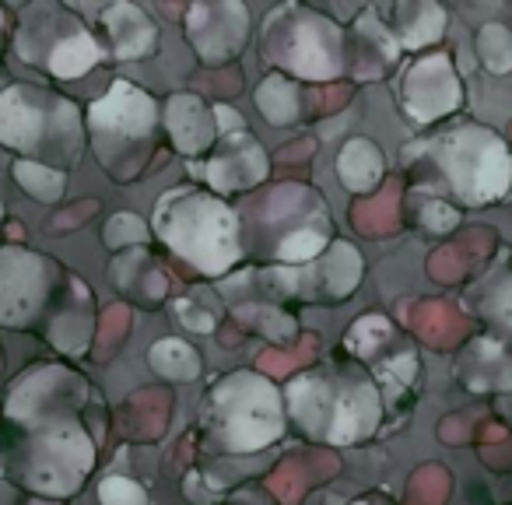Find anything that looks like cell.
Listing matches in <instances>:
<instances>
[{"instance_id": "6da1fadb", "label": "cell", "mask_w": 512, "mask_h": 505, "mask_svg": "<svg viewBox=\"0 0 512 505\" xmlns=\"http://www.w3.org/2000/svg\"><path fill=\"white\" fill-rule=\"evenodd\" d=\"M92 386L67 365L39 362L11 383L0 425V470L11 484L46 498H67L95 467L85 428Z\"/></svg>"}, {"instance_id": "7a4b0ae2", "label": "cell", "mask_w": 512, "mask_h": 505, "mask_svg": "<svg viewBox=\"0 0 512 505\" xmlns=\"http://www.w3.org/2000/svg\"><path fill=\"white\" fill-rule=\"evenodd\" d=\"M95 295L85 278L36 249H0V327L29 330L64 355L92 348Z\"/></svg>"}, {"instance_id": "3957f363", "label": "cell", "mask_w": 512, "mask_h": 505, "mask_svg": "<svg viewBox=\"0 0 512 505\" xmlns=\"http://www.w3.org/2000/svg\"><path fill=\"white\" fill-rule=\"evenodd\" d=\"M288 425L327 446L369 439L383 418V390L358 358H330L285 386Z\"/></svg>"}, {"instance_id": "277c9868", "label": "cell", "mask_w": 512, "mask_h": 505, "mask_svg": "<svg viewBox=\"0 0 512 505\" xmlns=\"http://www.w3.org/2000/svg\"><path fill=\"white\" fill-rule=\"evenodd\" d=\"M246 257L264 267H306L334 246V214L316 186L278 183L235 207Z\"/></svg>"}, {"instance_id": "5b68a950", "label": "cell", "mask_w": 512, "mask_h": 505, "mask_svg": "<svg viewBox=\"0 0 512 505\" xmlns=\"http://www.w3.org/2000/svg\"><path fill=\"white\" fill-rule=\"evenodd\" d=\"M151 228L172 257L193 267L200 278L225 281L246 260L235 207L200 183L165 190L155 204Z\"/></svg>"}, {"instance_id": "8992f818", "label": "cell", "mask_w": 512, "mask_h": 505, "mask_svg": "<svg viewBox=\"0 0 512 505\" xmlns=\"http://www.w3.org/2000/svg\"><path fill=\"white\" fill-rule=\"evenodd\" d=\"M88 151L113 183H137L151 176L162 158L165 127L162 102L134 81H113L106 95L88 102L85 109Z\"/></svg>"}, {"instance_id": "52a82bcc", "label": "cell", "mask_w": 512, "mask_h": 505, "mask_svg": "<svg viewBox=\"0 0 512 505\" xmlns=\"http://www.w3.org/2000/svg\"><path fill=\"white\" fill-rule=\"evenodd\" d=\"M285 393L271 376L235 369L218 376L200 404V439L221 456L264 453L285 435Z\"/></svg>"}, {"instance_id": "ba28073f", "label": "cell", "mask_w": 512, "mask_h": 505, "mask_svg": "<svg viewBox=\"0 0 512 505\" xmlns=\"http://www.w3.org/2000/svg\"><path fill=\"white\" fill-rule=\"evenodd\" d=\"M0 148L67 172L88 148L85 113L64 92L15 81L0 92Z\"/></svg>"}, {"instance_id": "9c48e42d", "label": "cell", "mask_w": 512, "mask_h": 505, "mask_svg": "<svg viewBox=\"0 0 512 505\" xmlns=\"http://www.w3.org/2000/svg\"><path fill=\"white\" fill-rule=\"evenodd\" d=\"M260 53L278 74L320 85L344 74V29L306 4H281L267 11Z\"/></svg>"}, {"instance_id": "30bf717a", "label": "cell", "mask_w": 512, "mask_h": 505, "mask_svg": "<svg viewBox=\"0 0 512 505\" xmlns=\"http://www.w3.org/2000/svg\"><path fill=\"white\" fill-rule=\"evenodd\" d=\"M11 39L22 64L57 81H78L106 60L99 36L71 4H25Z\"/></svg>"}, {"instance_id": "8fae6325", "label": "cell", "mask_w": 512, "mask_h": 505, "mask_svg": "<svg viewBox=\"0 0 512 505\" xmlns=\"http://www.w3.org/2000/svg\"><path fill=\"white\" fill-rule=\"evenodd\" d=\"M365 274V260L358 257V249L344 239H334V246L323 253L320 260L306 267H260L256 281L260 292L274 302H306V306H320V302H344L355 295L358 281Z\"/></svg>"}, {"instance_id": "7c38bea8", "label": "cell", "mask_w": 512, "mask_h": 505, "mask_svg": "<svg viewBox=\"0 0 512 505\" xmlns=\"http://www.w3.org/2000/svg\"><path fill=\"white\" fill-rule=\"evenodd\" d=\"M463 204H488L509 190V158L495 134L463 127L425 148Z\"/></svg>"}, {"instance_id": "4fadbf2b", "label": "cell", "mask_w": 512, "mask_h": 505, "mask_svg": "<svg viewBox=\"0 0 512 505\" xmlns=\"http://www.w3.org/2000/svg\"><path fill=\"white\" fill-rule=\"evenodd\" d=\"M186 169H190V176L200 179V186H207L218 197H249L271 176V155L260 144V137L246 127L221 134L211 155L200 158V162H190Z\"/></svg>"}, {"instance_id": "5bb4252c", "label": "cell", "mask_w": 512, "mask_h": 505, "mask_svg": "<svg viewBox=\"0 0 512 505\" xmlns=\"http://www.w3.org/2000/svg\"><path fill=\"white\" fill-rule=\"evenodd\" d=\"M186 43L204 67H228L249 46V8L228 4H193L183 18Z\"/></svg>"}, {"instance_id": "9a60e30c", "label": "cell", "mask_w": 512, "mask_h": 505, "mask_svg": "<svg viewBox=\"0 0 512 505\" xmlns=\"http://www.w3.org/2000/svg\"><path fill=\"white\" fill-rule=\"evenodd\" d=\"M162 127L169 148L179 151L186 162H200L218 144L214 106L207 99H200L197 92H172L162 102Z\"/></svg>"}, {"instance_id": "2e32d148", "label": "cell", "mask_w": 512, "mask_h": 505, "mask_svg": "<svg viewBox=\"0 0 512 505\" xmlns=\"http://www.w3.org/2000/svg\"><path fill=\"white\" fill-rule=\"evenodd\" d=\"M400 43L386 25L383 11L365 8L362 15L351 22V29L344 32V71L351 78L376 81L397 64Z\"/></svg>"}, {"instance_id": "e0dca14e", "label": "cell", "mask_w": 512, "mask_h": 505, "mask_svg": "<svg viewBox=\"0 0 512 505\" xmlns=\"http://www.w3.org/2000/svg\"><path fill=\"white\" fill-rule=\"evenodd\" d=\"M99 25L102 53L113 64H137V60H151L162 50V32H158L155 18L137 4H109Z\"/></svg>"}, {"instance_id": "ac0fdd59", "label": "cell", "mask_w": 512, "mask_h": 505, "mask_svg": "<svg viewBox=\"0 0 512 505\" xmlns=\"http://www.w3.org/2000/svg\"><path fill=\"white\" fill-rule=\"evenodd\" d=\"M106 274H109V285H113L123 299L134 302V306H141V309H158L165 299H169L172 281L148 246H134V249L116 253Z\"/></svg>"}, {"instance_id": "d6986e66", "label": "cell", "mask_w": 512, "mask_h": 505, "mask_svg": "<svg viewBox=\"0 0 512 505\" xmlns=\"http://www.w3.org/2000/svg\"><path fill=\"white\" fill-rule=\"evenodd\" d=\"M435 88H456V78L449 71L446 57H425L407 71L404 78V109L411 113V120L432 123L439 116H446L449 109L460 106V95H442Z\"/></svg>"}, {"instance_id": "ffe728a7", "label": "cell", "mask_w": 512, "mask_h": 505, "mask_svg": "<svg viewBox=\"0 0 512 505\" xmlns=\"http://www.w3.org/2000/svg\"><path fill=\"white\" fill-rule=\"evenodd\" d=\"M253 102L271 127H295L309 109L306 85L288 78V74H278V71H271L260 85H256Z\"/></svg>"}, {"instance_id": "44dd1931", "label": "cell", "mask_w": 512, "mask_h": 505, "mask_svg": "<svg viewBox=\"0 0 512 505\" xmlns=\"http://www.w3.org/2000/svg\"><path fill=\"white\" fill-rule=\"evenodd\" d=\"M386 158L369 137H351L341 151H337V179L348 193H372L383 183Z\"/></svg>"}, {"instance_id": "7402d4cb", "label": "cell", "mask_w": 512, "mask_h": 505, "mask_svg": "<svg viewBox=\"0 0 512 505\" xmlns=\"http://www.w3.org/2000/svg\"><path fill=\"white\" fill-rule=\"evenodd\" d=\"M386 25L397 36L404 50H421V46L435 43L446 29V11L435 4H400L386 15Z\"/></svg>"}, {"instance_id": "603a6c76", "label": "cell", "mask_w": 512, "mask_h": 505, "mask_svg": "<svg viewBox=\"0 0 512 505\" xmlns=\"http://www.w3.org/2000/svg\"><path fill=\"white\" fill-rule=\"evenodd\" d=\"M235 323L249 334H260L271 344H292V337H299V316L288 313L281 306H271V302H242L235 309Z\"/></svg>"}, {"instance_id": "cb8c5ba5", "label": "cell", "mask_w": 512, "mask_h": 505, "mask_svg": "<svg viewBox=\"0 0 512 505\" xmlns=\"http://www.w3.org/2000/svg\"><path fill=\"white\" fill-rule=\"evenodd\" d=\"M148 365L155 369V376L169 379V383H193L204 369V358L190 341L162 337L148 348Z\"/></svg>"}, {"instance_id": "d4e9b609", "label": "cell", "mask_w": 512, "mask_h": 505, "mask_svg": "<svg viewBox=\"0 0 512 505\" xmlns=\"http://www.w3.org/2000/svg\"><path fill=\"white\" fill-rule=\"evenodd\" d=\"M11 179H15L36 204H60L67 193L64 169H53V165H43V162H29V158H15V162H11Z\"/></svg>"}, {"instance_id": "484cf974", "label": "cell", "mask_w": 512, "mask_h": 505, "mask_svg": "<svg viewBox=\"0 0 512 505\" xmlns=\"http://www.w3.org/2000/svg\"><path fill=\"white\" fill-rule=\"evenodd\" d=\"M477 57L491 74H509L512 71V32L498 22H488L477 32Z\"/></svg>"}, {"instance_id": "4316f807", "label": "cell", "mask_w": 512, "mask_h": 505, "mask_svg": "<svg viewBox=\"0 0 512 505\" xmlns=\"http://www.w3.org/2000/svg\"><path fill=\"white\" fill-rule=\"evenodd\" d=\"M148 239H151V228L130 211L113 214V218L106 221V232H102V242H106L109 249H120V253L134 246H148Z\"/></svg>"}, {"instance_id": "83f0119b", "label": "cell", "mask_w": 512, "mask_h": 505, "mask_svg": "<svg viewBox=\"0 0 512 505\" xmlns=\"http://www.w3.org/2000/svg\"><path fill=\"white\" fill-rule=\"evenodd\" d=\"M99 502L102 505H148V491L134 477L106 474L99 481Z\"/></svg>"}, {"instance_id": "f1b7e54d", "label": "cell", "mask_w": 512, "mask_h": 505, "mask_svg": "<svg viewBox=\"0 0 512 505\" xmlns=\"http://www.w3.org/2000/svg\"><path fill=\"white\" fill-rule=\"evenodd\" d=\"M418 225L425 228V232L446 235L460 225V211L439 197H421L418 200Z\"/></svg>"}, {"instance_id": "f546056e", "label": "cell", "mask_w": 512, "mask_h": 505, "mask_svg": "<svg viewBox=\"0 0 512 505\" xmlns=\"http://www.w3.org/2000/svg\"><path fill=\"white\" fill-rule=\"evenodd\" d=\"M179 320L186 323L190 330H197V334H211L214 327H218V320H214V313H204V309L190 306V302H179Z\"/></svg>"}, {"instance_id": "4dcf8cb0", "label": "cell", "mask_w": 512, "mask_h": 505, "mask_svg": "<svg viewBox=\"0 0 512 505\" xmlns=\"http://www.w3.org/2000/svg\"><path fill=\"white\" fill-rule=\"evenodd\" d=\"M95 207H99V204H95V200L88 197V204H85V207L74 204L71 211L64 214V218H50V221H46V228H50V232H57V235H64V232H71V228H78V218L85 221L88 214H95Z\"/></svg>"}, {"instance_id": "1f68e13d", "label": "cell", "mask_w": 512, "mask_h": 505, "mask_svg": "<svg viewBox=\"0 0 512 505\" xmlns=\"http://www.w3.org/2000/svg\"><path fill=\"white\" fill-rule=\"evenodd\" d=\"M0 505H22V488L11 484L4 470H0Z\"/></svg>"}, {"instance_id": "d6a6232c", "label": "cell", "mask_w": 512, "mask_h": 505, "mask_svg": "<svg viewBox=\"0 0 512 505\" xmlns=\"http://www.w3.org/2000/svg\"><path fill=\"white\" fill-rule=\"evenodd\" d=\"M0 225H4V204H0Z\"/></svg>"}, {"instance_id": "836d02e7", "label": "cell", "mask_w": 512, "mask_h": 505, "mask_svg": "<svg viewBox=\"0 0 512 505\" xmlns=\"http://www.w3.org/2000/svg\"><path fill=\"white\" fill-rule=\"evenodd\" d=\"M0 18H4V15H0Z\"/></svg>"}]
</instances>
